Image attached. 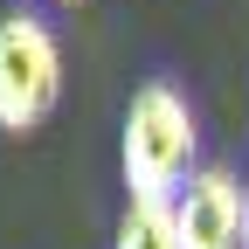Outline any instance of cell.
<instances>
[{"instance_id":"3","label":"cell","mask_w":249,"mask_h":249,"mask_svg":"<svg viewBox=\"0 0 249 249\" xmlns=\"http://www.w3.org/2000/svg\"><path fill=\"white\" fill-rule=\"evenodd\" d=\"M166 208L180 249H242V180L229 166H194V180Z\"/></svg>"},{"instance_id":"5","label":"cell","mask_w":249,"mask_h":249,"mask_svg":"<svg viewBox=\"0 0 249 249\" xmlns=\"http://www.w3.org/2000/svg\"><path fill=\"white\" fill-rule=\"evenodd\" d=\"M242 249H249V187H242Z\"/></svg>"},{"instance_id":"4","label":"cell","mask_w":249,"mask_h":249,"mask_svg":"<svg viewBox=\"0 0 249 249\" xmlns=\"http://www.w3.org/2000/svg\"><path fill=\"white\" fill-rule=\"evenodd\" d=\"M111 249H180V242H173V208H166V201H124Z\"/></svg>"},{"instance_id":"1","label":"cell","mask_w":249,"mask_h":249,"mask_svg":"<svg viewBox=\"0 0 249 249\" xmlns=\"http://www.w3.org/2000/svg\"><path fill=\"white\" fill-rule=\"evenodd\" d=\"M194 111L173 83H145L132 90L124 104V139H118V160H124V187L132 201H173L187 180H194Z\"/></svg>"},{"instance_id":"2","label":"cell","mask_w":249,"mask_h":249,"mask_svg":"<svg viewBox=\"0 0 249 249\" xmlns=\"http://www.w3.org/2000/svg\"><path fill=\"white\" fill-rule=\"evenodd\" d=\"M55 104H62V49L49 21L21 7L0 21V132H35Z\"/></svg>"},{"instance_id":"6","label":"cell","mask_w":249,"mask_h":249,"mask_svg":"<svg viewBox=\"0 0 249 249\" xmlns=\"http://www.w3.org/2000/svg\"><path fill=\"white\" fill-rule=\"evenodd\" d=\"M62 7H76V0H62Z\"/></svg>"}]
</instances>
